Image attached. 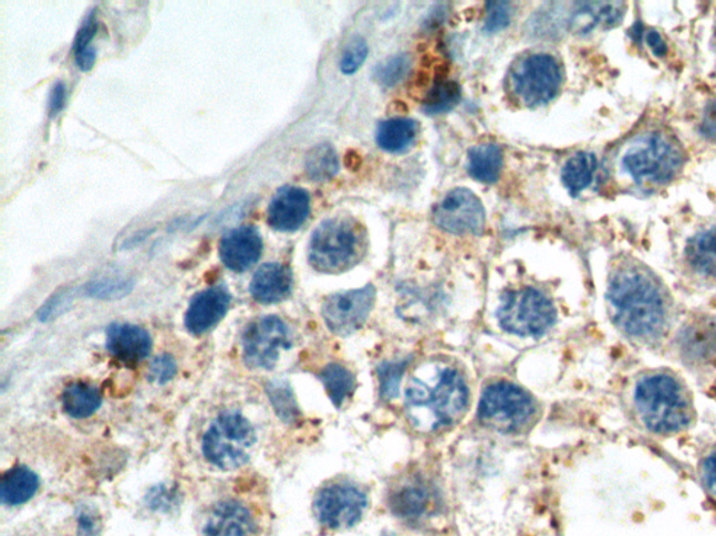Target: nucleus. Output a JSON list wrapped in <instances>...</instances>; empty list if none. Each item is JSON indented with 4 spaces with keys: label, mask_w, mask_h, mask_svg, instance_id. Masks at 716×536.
Returning <instances> with one entry per match:
<instances>
[{
    "label": "nucleus",
    "mask_w": 716,
    "mask_h": 536,
    "mask_svg": "<svg viewBox=\"0 0 716 536\" xmlns=\"http://www.w3.org/2000/svg\"><path fill=\"white\" fill-rule=\"evenodd\" d=\"M610 322L639 351L665 358L678 317L666 285L644 264L623 260L610 272L606 291Z\"/></svg>",
    "instance_id": "nucleus-1"
},
{
    "label": "nucleus",
    "mask_w": 716,
    "mask_h": 536,
    "mask_svg": "<svg viewBox=\"0 0 716 536\" xmlns=\"http://www.w3.org/2000/svg\"><path fill=\"white\" fill-rule=\"evenodd\" d=\"M619 404L635 431L655 439L684 437L698 419L692 387L670 366L631 371L620 386Z\"/></svg>",
    "instance_id": "nucleus-2"
},
{
    "label": "nucleus",
    "mask_w": 716,
    "mask_h": 536,
    "mask_svg": "<svg viewBox=\"0 0 716 536\" xmlns=\"http://www.w3.org/2000/svg\"><path fill=\"white\" fill-rule=\"evenodd\" d=\"M468 402L469 391L464 376L447 365L424 366L407 385L408 421L424 433L438 432L458 422Z\"/></svg>",
    "instance_id": "nucleus-3"
},
{
    "label": "nucleus",
    "mask_w": 716,
    "mask_h": 536,
    "mask_svg": "<svg viewBox=\"0 0 716 536\" xmlns=\"http://www.w3.org/2000/svg\"><path fill=\"white\" fill-rule=\"evenodd\" d=\"M665 359L716 395V316L696 312L683 317L667 345Z\"/></svg>",
    "instance_id": "nucleus-4"
},
{
    "label": "nucleus",
    "mask_w": 716,
    "mask_h": 536,
    "mask_svg": "<svg viewBox=\"0 0 716 536\" xmlns=\"http://www.w3.org/2000/svg\"><path fill=\"white\" fill-rule=\"evenodd\" d=\"M622 167L634 183L654 188L676 177L683 167V153L671 137L650 133L631 143L623 154Z\"/></svg>",
    "instance_id": "nucleus-5"
},
{
    "label": "nucleus",
    "mask_w": 716,
    "mask_h": 536,
    "mask_svg": "<svg viewBox=\"0 0 716 536\" xmlns=\"http://www.w3.org/2000/svg\"><path fill=\"white\" fill-rule=\"evenodd\" d=\"M362 233L350 220L332 219L317 228L310 241L309 260L321 273H341L362 258Z\"/></svg>",
    "instance_id": "nucleus-6"
},
{
    "label": "nucleus",
    "mask_w": 716,
    "mask_h": 536,
    "mask_svg": "<svg viewBox=\"0 0 716 536\" xmlns=\"http://www.w3.org/2000/svg\"><path fill=\"white\" fill-rule=\"evenodd\" d=\"M257 434L253 427L241 413H221L211 422L205 433L204 454L217 469L231 471L240 469L251 458Z\"/></svg>",
    "instance_id": "nucleus-7"
},
{
    "label": "nucleus",
    "mask_w": 716,
    "mask_h": 536,
    "mask_svg": "<svg viewBox=\"0 0 716 536\" xmlns=\"http://www.w3.org/2000/svg\"><path fill=\"white\" fill-rule=\"evenodd\" d=\"M500 326L519 337H542L554 326L557 311L542 292L525 288L507 292L497 311Z\"/></svg>",
    "instance_id": "nucleus-8"
},
{
    "label": "nucleus",
    "mask_w": 716,
    "mask_h": 536,
    "mask_svg": "<svg viewBox=\"0 0 716 536\" xmlns=\"http://www.w3.org/2000/svg\"><path fill=\"white\" fill-rule=\"evenodd\" d=\"M535 412L532 397L507 381L487 387L479 404L480 422L502 433L521 432L532 421Z\"/></svg>",
    "instance_id": "nucleus-9"
},
{
    "label": "nucleus",
    "mask_w": 716,
    "mask_h": 536,
    "mask_svg": "<svg viewBox=\"0 0 716 536\" xmlns=\"http://www.w3.org/2000/svg\"><path fill=\"white\" fill-rule=\"evenodd\" d=\"M367 507V495L350 482H335L323 486L314 498L318 523L333 530L354 527L362 522Z\"/></svg>",
    "instance_id": "nucleus-10"
},
{
    "label": "nucleus",
    "mask_w": 716,
    "mask_h": 536,
    "mask_svg": "<svg viewBox=\"0 0 716 536\" xmlns=\"http://www.w3.org/2000/svg\"><path fill=\"white\" fill-rule=\"evenodd\" d=\"M561 69L553 56L536 53L523 57L512 69L511 86L517 97L528 106L549 103L559 92Z\"/></svg>",
    "instance_id": "nucleus-11"
},
{
    "label": "nucleus",
    "mask_w": 716,
    "mask_h": 536,
    "mask_svg": "<svg viewBox=\"0 0 716 536\" xmlns=\"http://www.w3.org/2000/svg\"><path fill=\"white\" fill-rule=\"evenodd\" d=\"M291 347V334L281 318H258L247 328L242 338V355L251 369L270 370L278 364L280 354Z\"/></svg>",
    "instance_id": "nucleus-12"
},
{
    "label": "nucleus",
    "mask_w": 716,
    "mask_h": 536,
    "mask_svg": "<svg viewBox=\"0 0 716 536\" xmlns=\"http://www.w3.org/2000/svg\"><path fill=\"white\" fill-rule=\"evenodd\" d=\"M434 222L442 230L455 235H479L486 227L485 207L469 189H455L437 204Z\"/></svg>",
    "instance_id": "nucleus-13"
},
{
    "label": "nucleus",
    "mask_w": 716,
    "mask_h": 536,
    "mask_svg": "<svg viewBox=\"0 0 716 536\" xmlns=\"http://www.w3.org/2000/svg\"><path fill=\"white\" fill-rule=\"evenodd\" d=\"M374 302L375 290L371 285L329 296L322 306L323 320L338 336H350L367 320Z\"/></svg>",
    "instance_id": "nucleus-14"
},
{
    "label": "nucleus",
    "mask_w": 716,
    "mask_h": 536,
    "mask_svg": "<svg viewBox=\"0 0 716 536\" xmlns=\"http://www.w3.org/2000/svg\"><path fill=\"white\" fill-rule=\"evenodd\" d=\"M310 210V195L304 189L286 186L270 201L268 224L276 231L294 232L304 225Z\"/></svg>",
    "instance_id": "nucleus-15"
},
{
    "label": "nucleus",
    "mask_w": 716,
    "mask_h": 536,
    "mask_svg": "<svg viewBox=\"0 0 716 536\" xmlns=\"http://www.w3.org/2000/svg\"><path fill=\"white\" fill-rule=\"evenodd\" d=\"M263 242L253 227H240L226 233L220 241V258L226 267L243 273L261 259Z\"/></svg>",
    "instance_id": "nucleus-16"
},
{
    "label": "nucleus",
    "mask_w": 716,
    "mask_h": 536,
    "mask_svg": "<svg viewBox=\"0 0 716 536\" xmlns=\"http://www.w3.org/2000/svg\"><path fill=\"white\" fill-rule=\"evenodd\" d=\"M683 264L689 278L716 288V228L689 239L684 249Z\"/></svg>",
    "instance_id": "nucleus-17"
},
{
    "label": "nucleus",
    "mask_w": 716,
    "mask_h": 536,
    "mask_svg": "<svg viewBox=\"0 0 716 536\" xmlns=\"http://www.w3.org/2000/svg\"><path fill=\"white\" fill-rule=\"evenodd\" d=\"M437 495L423 481H407L391 495V508L395 516L408 523H418L432 516L437 508Z\"/></svg>",
    "instance_id": "nucleus-18"
},
{
    "label": "nucleus",
    "mask_w": 716,
    "mask_h": 536,
    "mask_svg": "<svg viewBox=\"0 0 716 536\" xmlns=\"http://www.w3.org/2000/svg\"><path fill=\"white\" fill-rule=\"evenodd\" d=\"M230 294L221 286L199 292L188 306L185 326L195 336L208 333L226 316Z\"/></svg>",
    "instance_id": "nucleus-19"
},
{
    "label": "nucleus",
    "mask_w": 716,
    "mask_h": 536,
    "mask_svg": "<svg viewBox=\"0 0 716 536\" xmlns=\"http://www.w3.org/2000/svg\"><path fill=\"white\" fill-rule=\"evenodd\" d=\"M107 348L122 364L137 365L151 354L152 338L145 328L115 323L107 330Z\"/></svg>",
    "instance_id": "nucleus-20"
},
{
    "label": "nucleus",
    "mask_w": 716,
    "mask_h": 536,
    "mask_svg": "<svg viewBox=\"0 0 716 536\" xmlns=\"http://www.w3.org/2000/svg\"><path fill=\"white\" fill-rule=\"evenodd\" d=\"M252 514L237 502H222L211 511L205 525V536H255Z\"/></svg>",
    "instance_id": "nucleus-21"
},
{
    "label": "nucleus",
    "mask_w": 716,
    "mask_h": 536,
    "mask_svg": "<svg viewBox=\"0 0 716 536\" xmlns=\"http://www.w3.org/2000/svg\"><path fill=\"white\" fill-rule=\"evenodd\" d=\"M291 288L293 274L280 263L263 264L249 285L252 298L263 305L278 304L288 298Z\"/></svg>",
    "instance_id": "nucleus-22"
},
{
    "label": "nucleus",
    "mask_w": 716,
    "mask_h": 536,
    "mask_svg": "<svg viewBox=\"0 0 716 536\" xmlns=\"http://www.w3.org/2000/svg\"><path fill=\"white\" fill-rule=\"evenodd\" d=\"M622 15V3H585L572 14L570 27L574 33L585 34L598 25L616 24Z\"/></svg>",
    "instance_id": "nucleus-23"
},
{
    "label": "nucleus",
    "mask_w": 716,
    "mask_h": 536,
    "mask_svg": "<svg viewBox=\"0 0 716 536\" xmlns=\"http://www.w3.org/2000/svg\"><path fill=\"white\" fill-rule=\"evenodd\" d=\"M39 476L25 466H18L9 471L2 481L0 487V498L7 506H20L28 503L39 491Z\"/></svg>",
    "instance_id": "nucleus-24"
},
{
    "label": "nucleus",
    "mask_w": 716,
    "mask_h": 536,
    "mask_svg": "<svg viewBox=\"0 0 716 536\" xmlns=\"http://www.w3.org/2000/svg\"><path fill=\"white\" fill-rule=\"evenodd\" d=\"M101 392L97 387L76 381L69 385L62 395L63 411L72 418H87L101 407Z\"/></svg>",
    "instance_id": "nucleus-25"
},
{
    "label": "nucleus",
    "mask_w": 716,
    "mask_h": 536,
    "mask_svg": "<svg viewBox=\"0 0 716 536\" xmlns=\"http://www.w3.org/2000/svg\"><path fill=\"white\" fill-rule=\"evenodd\" d=\"M416 133L415 122L403 118L390 119L382 122L376 130V143L382 150L401 153L416 139Z\"/></svg>",
    "instance_id": "nucleus-26"
},
{
    "label": "nucleus",
    "mask_w": 716,
    "mask_h": 536,
    "mask_svg": "<svg viewBox=\"0 0 716 536\" xmlns=\"http://www.w3.org/2000/svg\"><path fill=\"white\" fill-rule=\"evenodd\" d=\"M598 167L596 157L591 153H578L562 168V183L572 196L580 195L592 183Z\"/></svg>",
    "instance_id": "nucleus-27"
},
{
    "label": "nucleus",
    "mask_w": 716,
    "mask_h": 536,
    "mask_svg": "<svg viewBox=\"0 0 716 536\" xmlns=\"http://www.w3.org/2000/svg\"><path fill=\"white\" fill-rule=\"evenodd\" d=\"M502 168V151L496 145H481L471 148L468 169L480 182L492 183L500 177Z\"/></svg>",
    "instance_id": "nucleus-28"
},
{
    "label": "nucleus",
    "mask_w": 716,
    "mask_h": 536,
    "mask_svg": "<svg viewBox=\"0 0 716 536\" xmlns=\"http://www.w3.org/2000/svg\"><path fill=\"white\" fill-rule=\"evenodd\" d=\"M321 380L331 398L333 404L341 407L355 389V380L352 371L341 365H329L321 371Z\"/></svg>",
    "instance_id": "nucleus-29"
},
{
    "label": "nucleus",
    "mask_w": 716,
    "mask_h": 536,
    "mask_svg": "<svg viewBox=\"0 0 716 536\" xmlns=\"http://www.w3.org/2000/svg\"><path fill=\"white\" fill-rule=\"evenodd\" d=\"M307 175L315 182H325L339 171V158L333 147L320 145L309 153L305 159Z\"/></svg>",
    "instance_id": "nucleus-30"
},
{
    "label": "nucleus",
    "mask_w": 716,
    "mask_h": 536,
    "mask_svg": "<svg viewBox=\"0 0 716 536\" xmlns=\"http://www.w3.org/2000/svg\"><path fill=\"white\" fill-rule=\"evenodd\" d=\"M694 474L705 496L716 507V440L699 449Z\"/></svg>",
    "instance_id": "nucleus-31"
},
{
    "label": "nucleus",
    "mask_w": 716,
    "mask_h": 536,
    "mask_svg": "<svg viewBox=\"0 0 716 536\" xmlns=\"http://www.w3.org/2000/svg\"><path fill=\"white\" fill-rule=\"evenodd\" d=\"M97 29V21H95L92 13L84 21L81 30L77 31L76 40H74V60H76L77 67L83 72L92 71L95 60H97V51L92 45Z\"/></svg>",
    "instance_id": "nucleus-32"
},
{
    "label": "nucleus",
    "mask_w": 716,
    "mask_h": 536,
    "mask_svg": "<svg viewBox=\"0 0 716 536\" xmlns=\"http://www.w3.org/2000/svg\"><path fill=\"white\" fill-rule=\"evenodd\" d=\"M460 97L459 87L453 82H442L436 84L429 92L428 97L424 101V109L428 114L447 113L458 104Z\"/></svg>",
    "instance_id": "nucleus-33"
},
{
    "label": "nucleus",
    "mask_w": 716,
    "mask_h": 536,
    "mask_svg": "<svg viewBox=\"0 0 716 536\" xmlns=\"http://www.w3.org/2000/svg\"><path fill=\"white\" fill-rule=\"evenodd\" d=\"M407 360H399V362H388L381 366L378 369L381 395L384 398H394L399 392L401 380L406 370Z\"/></svg>",
    "instance_id": "nucleus-34"
},
{
    "label": "nucleus",
    "mask_w": 716,
    "mask_h": 536,
    "mask_svg": "<svg viewBox=\"0 0 716 536\" xmlns=\"http://www.w3.org/2000/svg\"><path fill=\"white\" fill-rule=\"evenodd\" d=\"M408 66H411V61L405 55L391 57V60L381 63L376 67V82H380L382 86L386 87L395 86L396 83H399L406 76Z\"/></svg>",
    "instance_id": "nucleus-35"
},
{
    "label": "nucleus",
    "mask_w": 716,
    "mask_h": 536,
    "mask_svg": "<svg viewBox=\"0 0 716 536\" xmlns=\"http://www.w3.org/2000/svg\"><path fill=\"white\" fill-rule=\"evenodd\" d=\"M132 281L125 278H103L89 284L87 294L98 299L121 298L131 292Z\"/></svg>",
    "instance_id": "nucleus-36"
},
{
    "label": "nucleus",
    "mask_w": 716,
    "mask_h": 536,
    "mask_svg": "<svg viewBox=\"0 0 716 536\" xmlns=\"http://www.w3.org/2000/svg\"><path fill=\"white\" fill-rule=\"evenodd\" d=\"M369 46L363 39H354L343 53L341 69L343 73L352 74L359 71L367 57Z\"/></svg>",
    "instance_id": "nucleus-37"
},
{
    "label": "nucleus",
    "mask_w": 716,
    "mask_h": 536,
    "mask_svg": "<svg viewBox=\"0 0 716 536\" xmlns=\"http://www.w3.org/2000/svg\"><path fill=\"white\" fill-rule=\"evenodd\" d=\"M175 375H177V364L168 355H160L153 359L151 368H148V376L156 383H167Z\"/></svg>",
    "instance_id": "nucleus-38"
},
{
    "label": "nucleus",
    "mask_w": 716,
    "mask_h": 536,
    "mask_svg": "<svg viewBox=\"0 0 716 536\" xmlns=\"http://www.w3.org/2000/svg\"><path fill=\"white\" fill-rule=\"evenodd\" d=\"M509 20H511V8L508 3H490L485 29L489 33H497V31L506 29Z\"/></svg>",
    "instance_id": "nucleus-39"
},
{
    "label": "nucleus",
    "mask_w": 716,
    "mask_h": 536,
    "mask_svg": "<svg viewBox=\"0 0 716 536\" xmlns=\"http://www.w3.org/2000/svg\"><path fill=\"white\" fill-rule=\"evenodd\" d=\"M101 533V519L98 513L92 507L83 506L77 513L79 536H98Z\"/></svg>",
    "instance_id": "nucleus-40"
},
{
    "label": "nucleus",
    "mask_w": 716,
    "mask_h": 536,
    "mask_svg": "<svg viewBox=\"0 0 716 536\" xmlns=\"http://www.w3.org/2000/svg\"><path fill=\"white\" fill-rule=\"evenodd\" d=\"M270 395H272L273 402H278V404L274 406L278 407V411L281 416L289 418L295 416V404L294 402H289L294 401L289 389H284V386L279 385L276 389L270 391Z\"/></svg>",
    "instance_id": "nucleus-41"
},
{
    "label": "nucleus",
    "mask_w": 716,
    "mask_h": 536,
    "mask_svg": "<svg viewBox=\"0 0 716 536\" xmlns=\"http://www.w3.org/2000/svg\"><path fill=\"white\" fill-rule=\"evenodd\" d=\"M66 104V87L65 84L58 82L50 94V101H48V111H50L51 116H55L65 108Z\"/></svg>",
    "instance_id": "nucleus-42"
},
{
    "label": "nucleus",
    "mask_w": 716,
    "mask_h": 536,
    "mask_svg": "<svg viewBox=\"0 0 716 536\" xmlns=\"http://www.w3.org/2000/svg\"><path fill=\"white\" fill-rule=\"evenodd\" d=\"M645 40L646 44L651 46L652 52L656 53L657 56L665 55L666 44L660 34L655 33V31H650V33H646Z\"/></svg>",
    "instance_id": "nucleus-43"
},
{
    "label": "nucleus",
    "mask_w": 716,
    "mask_h": 536,
    "mask_svg": "<svg viewBox=\"0 0 716 536\" xmlns=\"http://www.w3.org/2000/svg\"><path fill=\"white\" fill-rule=\"evenodd\" d=\"M704 132L709 136L716 135V105L710 106L704 120Z\"/></svg>",
    "instance_id": "nucleus-44"
}]
</instances>
